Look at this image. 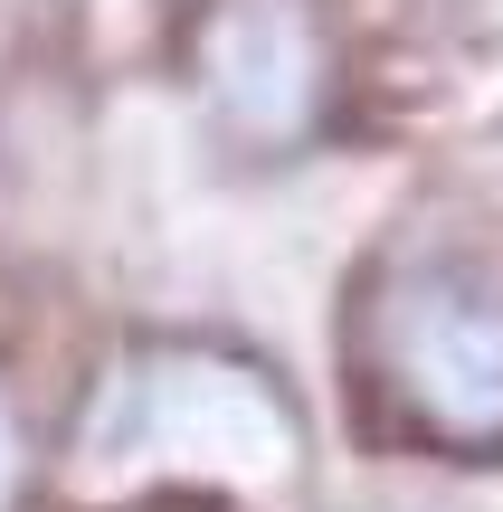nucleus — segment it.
<instances>
[{"label":"nucleus","mask_w":503,"mask_h":512,"mask_svg":"<svg viewBox=\"0 0 503 512\" xmlns=\"http://www.w3.org/2000/svg\"><path fill=\"white\" fill-rule=\"evenodd\" d=\"M86 475H238L285 484L295 475V408L238 361L209 351H143L124 361L86 408L76 437Z\"/></svg>","instance_id":"f257e3e1"},{"label":"nucleus","mask_w":503,"mask_h":512,"mask_svg":"<svg viewBox=\"0 0 503 512\" xmlns=\"http://www.w3.org/2000/svg\"><path fill=\"white\" fill-rule=\"evenodd\" d=\"M380 399L437 446H503V294L466 266H418L371 304Z\"/></svg>","instance_id":"f03ea898"},{"label":"nucleus","mask_w":503,"mask_h":512,"mask_svg":"<svg viewBox=\"0 0 503 512\" xmlns=\"http://www.w3.org/2000/svg\"><path fill=\"white\" fill-rule=\"evenodd\" d=\"M0 494H10V427H0Z\"/></svg>","instance_id":"7ed1b4c3"}]
</instances>
